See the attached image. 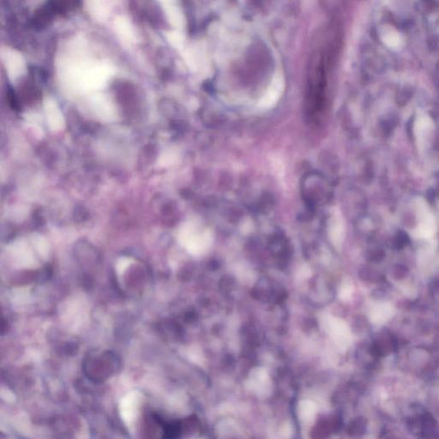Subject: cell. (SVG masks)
<instances>
[{"label":"cell","instance_id":"3957f363","mask_svg":"<svg viewBox=\"0 0 439 439\" xmlns=\"http://www.w3.org/2000/svg\"><path fill=\"white\" fill-rule=\"evenodd\" d=\"M407 268H405L404 267H401V266H398V267H396V270L394 271V277L397 280L402 279V278H404V277L407 276Z\"/></svg>","mask_w":439,"mask_h":439},{"label":"cell","instance_id":"6da1fadb","mask_svg":"<svg viewBox=\"0 0 439 439\" xmlns=\"http://www.w3.org/2000/svg\"><path fill=\"white\" fill-rule=\"evenodd\" d=\"M119 360L112 352H91L84 362L87 377L94 382H103L119 369Z\"/></svg>","mask_w":439,"mask_h":439},{"label":"cell","instance_id":"7a4b0ae2","mask_svg":"<svg viewBox=\"0 0 439 439\" xmlns=\"http://www.w3.org/2000/svg\"><path fill=\"white\" fill-rule=\"evenodd\" d=\"M366 428V421L364 419L356 420L355 423L352 426V431L357 434L363 433Z\"/></svg>","mask_w":439,"mask_h":439}]
</instances>
